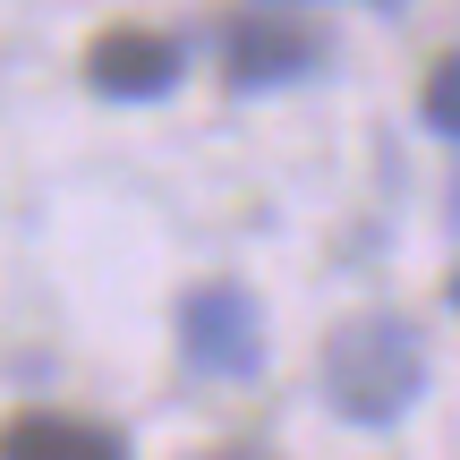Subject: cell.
I'll use <instances>...</instances> for the list:
<instances>
[{"instance_id": "52a82bcc", "label": "cell", "mask_w": 460, "mask_h": 460, "mask_svg": "<svg viewBox=\"0 0 460 460\" xmlns=\"http://www.w3.org/2000/svg\"><path fill=\"white\" fill-rule=\"evenodd\" d=\"M205 460H264V452H239V444H230V452H205Z\"/></svg>"}, {"instance_id": "6da1fadb", "label": "cell", "mask_w": 460, "mask_h": 460, "mask_svg": "<svg viewBox=\"0 0 460 460\" xmlns=\"http://www.w3.org/2000/svg\"><path fill=\"white\" fill-rule=\"evenodd\" d=\"M418 384H427V341H418L410 315H349V324H332L324 341V393L332 410L349 418V427H393V418H410Z\"/></svg>"}, {"instance_id": "7a4b0ae2", "label": "cell", "mask_w": 460, "mask_h": 460, "mask_svg": "<svg viewBox=\"0 0 460 460\" xmlns=\"http://www.w3.org/2000/svg\"><path fill=\"white\" fill-rule=\"evenodd\" d=\"M180 349H188V367L230 376V384L264 376V307L239 281H197L180 298Z\"/></svg>"}, {"instance_id": "ba28073f", "label": "cell", "mask_w": 460, "mask_h": 460, "mask_svg": "<svg viewBox=\"0 0 460 460\" xmlns=\"http://www.w3.org/2000/svg\"><path fill=\"white\" fill-rule=\"evenodd\" d=\"M256 9H281V0H256ZM376 9H401V0H376Z\"/></svg>"}, {"instance_id": "3957f363", "label": "cell", "mask_w": 460, "mask_h": 460, "mask_svg": "<svg viewBox=\"0 0 460 460\" xmlns=\"http://www.w3.org/2000/svg\"><path fill=\"white\" fill-rule=\"evenodd\" d=\"M222 60H230V85L256 94V85H290L307 68H324V34L307 17H290V9H247V17H230Z\"/></svg>"}, {"instance_id": "277c9868", "label": "cell", "mask_w": 460, "mask_h": 460, "mask_svg": "<svg viewBox=\"0 0 460 460\" xmlns=\"http://www.w3.org/2000/svg\"><path fill=\"white\" fill-rule=\"evenodd\" d=\"M85 85L94 94H119V102H154L180 85V43L154 26H102L85 43Z\"/></svg>"}, {"instance_id": "8992f818", "label": "cell", "mask_w": 460, "mask_h": 460, "mask_svg": "<svg viewBox=\"0 0 460 460\" xmlns=\"http://www.w3.org/2000/svg\"><path fill=\"white\" fill-rule=\"evenodd\" d=\"M427 128H435V137L460 128V60H435V68H427Z\"/></svg>"}, {"instance_id": "5b68a950", "label": "cell", "mask_w": 460, "mask_h": 460, "mask_svg": "<svg viewBox=\"0 0 460 460\" xmlns=\"http://www.w3.org/2000/svg\"><path fill=\"white\" fill-rule=\"evenodd\" d=\"M0 460H128L111 427H85V418H60V410H26L0 427Z\"/></svg>"}]
</instances>
